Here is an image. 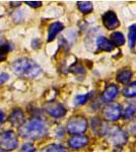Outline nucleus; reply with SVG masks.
<instances>
[{
    "instance_id": "b1692460",
    "label": "nucleus",
    "mask_w": 136,
    "mask_h": 152,
    "mask_svg": "<svg viewBox=\"0 0 136 152\" xmlns=\"http://www.w3.org/2000/svg\"><path fill=\"white\" fill-rule=\"evenodd\" d=\"M36 148L32 143H26L24 145L21 147V152H35Z\"/></svg>"
},
{
    "instance_id": "9d476101",
    "label": "nucleus",
    "mask_w": 136,
    "mask_h": 152,
    "mask_svg": "<svg viewBox=\"0 0 136 152\" xmlns=\"http://www.w3.org/2000/svg\"><path fill=\"white\" fill-rule=\"evenodd\" d=\"M68 144L73 149H80L88 144V138L85 135H73L68 140Z\"/></svg>"
},
{
    "instance_id": "ddd939ff",
    "label": "nucleus",
    "mask_w": 136,
    "mask_h": 152,
    "mask_svg": "<svg viewBox=\"0 0 136 152\" xmlns=\"http://www.w3.org/2000/svg\"><path fill=\"white\" fill-rule=\"evenodd\" d=\"M96 46H98L99 50L104 51V52H111L115 47L111 40H108L105 37H99L96 39Z\"/></svg>"
},
{
    "instance_id": "bb28decb",
    "label": "nucleus",
    "mask_w": 136,
    "mask_h": 152,
    "mask_svg": "<svg viewBox=\"0 0 136 152\" xmlns=\"http://www.w3.org/2000/svg\"><path fill=\"white\" fill-rule=\"evenodd\" d=\"M129 132H130L131 134L136 135V121H135V123H132V124L130 125Z\"/></svg>"
},
{
    "instance_id": "c85d7f7f",
    "label": "nucleus",
    "mask_w": 136,
    "mask_h": 152,
    "mask_svg": "<svg viewBox=\"0 0 136 152\" xmlns=\"http://www.w3.org/2000/svg\"><path fill=\"white\" fill-rule=\"evenodd\" d=\"M112 152H123L122 149H115V150H113Z\"/></svg>"
},
{
    "instance_id": "2eb2a0df",
    "label": "nucleus",
    "mask_w": 136,
    "mask_h": 152,
    "mask_svg": "<svg viewBox=\"0 0 136 152\" xmlns=\"http://www.w3.org/2000/svg\"><path fill=\"white\" fill-rule=\"evenodd\" d=\"M131 77H132V72L127 68H123L117 73V81L122 84H126L127 82H129Z\"/></svg>"
},
{
    "instance_id": "6ab92c4d",
    "label": "nucleus",
    "mask_w": 136,
    "mask_h": 152,
    "mask_svg": "<svg viewBox=\"0 0 136 152\" xmlns=\"http://www.w3.org/2000/svg\"><path fill=\"white\" fill-rule=\"evenodd\" d=\"M128 41H129V48L132 49L136 44V24H132V26H129Z\"/></svg>"
},
{
    "instance_id": "20e7f679",
    "label": "nucleus",
    "mask_w": 136,
    "mask_h": 152,
    "mask_svg": "<svg viewBox=\"0 0 136 152\" xmlns=\"http://www.w3.org/2000/svg\"><path fill=\"white\" fill-rule=\"evenodd\" d=\"M18 145V140L13 131H5L0 134V148L3 151L14 150Z\"/></svg>"
},
{
    "instance_id": "4468645a",
    "label": "nucleus",
    "mask_w": 136,
    "mask_h": 152,
    "mask_svg": "<svg viewBox=\"0 0 136 152\" xmlns=\"http://www.w3.org/2000/svg\"><path fill=\"white\" fill-rule=\"evenodd\" d=\"M64 28L63 23H59V21H56V23H53L49 26V33H48V38H47V41L48 42H52L54 39L56 38L57 35H58L60 31H62Z\"/></svg>"
},
{
    "instance_id": "a211bd4d",
    "label": "nucleus",
    "mask_w": 136,
    "mask_h": 152,
    "mask_svg": "<svg viewBox=\"0 0 136 152\" xmlns=\"http://www.w3.org/2000/svg\"><path fill=\"white\" fill-rule=\"evenodd\" d=\"M78 9L82 12V13H90L93 10V5L90 1H78L77 2Z\"/></svg>"
},
{
    "instance_id": "6e6552de",
    "label": "nucleus",
    "mask_w": 136,
    "mask_h": 152,
    "mask_svg": "<svg viewBox=\"0 0 136 152\" xmlns=\"http://www.w3.org/2000/svg\"><path fill=\"white\" fill-rule=\"evenodd\" d=\"M44 110L54 118H62L66 114V109L58 102H49L44 107Z\"/></svg>"
},
{
    "instance_id": "0eeeda50",
    "label": "nucleus",
    "mask_w": 136,
    "mask_h": 152,
    "mask_svg": "<svg viewBox=\"0 0 136 152\" xmlns=\"http://www.w3.org/2000/svg\"><path fill=\"white\" fill-rule=\"evenodd\" d=\"M102 20L103 24L107 29H115L120 26V21L119 18H117L116 13L112 10L107 11L104 13V15L102 16Z\"/></svg>"
},
{
    "instance_id": "f03ea898",
    "label": "nucleus",
    "mask_w": 136,
    "mask_h": 152,
    "mask_svg": "<svg viewBox=\"0 0 136 152\" xmlns=\"http://www.w3.org/2000/svg\"><path fill=\"white\" fill-rule=\"evenodd\" d=\"M11 70L14 74L23 78H35L41 73V67L29 58H19L13 61Z\"/></svg>"
},
{
    "instance_id": "4be33fe9",
    "label": "nucleus",
    "mask_w": 136,
    "mask_h": 152,
    "mask_svg": "<svg viewBox=\"0 0 136 152\" xmlns=\"http://www.w3.org/2000/svg\"><path fill=\"white\" fill-rule=\"evenodd\" d=\"M91 95V92L90 94H78L75 96V99H74V104L75 105H82L85 104L86 102H87L88 99H90Z\"/></svg>"
},
{
    "instance_id": "f8f14e48",
    "label": "nucleus",
    "mask_w": 136,
    "mask_h": 152,
    "mask_svg": "<svg viewBox=\"0 0 136 152\" xmlns=\"http://www.w3.org/2000/svg\"><path fill=\"white\" fill-rule=\"evenodd\" d=\"M9 122L14 127H21L24 124V115L21 110L15 109L9 116Z\"/></svg>"
},
{
    "instance_id": "393cba45",
    "label": "nucleus",
    "mask_w": 136,
    "mask_h": 152,
    "mask_svg": "<svg viewBox=\"0 0 136 152\" xmlns=\"http://www.w3.org/2000/svg\"><path fill=\"white\" fill-rule=\"evenodd\" d=\"M9 79V75L7 73H0V85L5 83Z\"/></svg>"
},
{
    "instance_id": "a878e982",
    "label": "nucleus",
    "mask_w": 136,
    "mask_h": 152,
    "mask_svg": "<svg viewBox=\"0 0 136 152\" xmlns=\"http://www.w3.org/2000/svg\"><path fill=\"white\" fill-rule=\"evenodd\" d=\"M26 3L29 4V5L32 7H40L42 5L41 1H26Z\"/></svg>"
},
{
    "instance_id": "7ed1b4c3",
    "label": "nucleus",
    "mask_w": 136,
    "mask_h": 152,
    "mask_svg": "<svg viewBox=\"0 0 136 152\" xmlns=\"http://www.w3.org/2000/svg\"><path fill=\"white\" fill-rule=\"evenodd\" d=\"M87 121L85 118L77 116L72 117L67 122V131L72 135H79L81 133H85L87 129Z\"/></svg>"
},
{
    "instance_id": "5701e85b",
    "label": "nucleus",
    "mask_w": 136,
    "mask_h": 152,
    "mask_svg": "<svg viewBox=\"0 0 136 152\" xmlns=\"http://www.w3.org/2000/svg\"><path fill=\"white\" fill-rule=\"evenodd\" d=\"M12 49V47L9 44H1L0 45V62L5 59L7 53Z\"/></svg>"
},
{
    "instance_id": "aec40b11",
    "label": "nucleus",
    "mask_w": 136,
    "mask_h": 152,
    "mask_svg": "<svg viewBox=\"0 0 136 152\" xmlns=\"http://www.w3.org/2000/svg\"><path fill=\"white\" fill-rule=\"evenodd\" d=\"M42 152H68L67 149L59 144H50V145L44 147Z\"/></svg>"
},
{
    "instance_id": "1a4fd4ad",
    "label": "nucleus",
    "mask_w": 136,
    "mask_h": 152,
    "mask_svg": "<svg viewBox=\"0 0 136 152\" xmlns=\"http://www.w3.org/2000/svg\"><path fill=\"white\" fill-rule=\"evenodd\" d=\"M91 128L93 131L98 135V136H104V135L108 134L109 127L108 125L103 121V120L99 119V118H93L91 119Z\"/></svg>"
},
{
    "instance_id": "9b49d317",
    "label": "nucleus",
    "mask_w": 136,
    "mask_h": 152,
    "mask_svg": "<svg viewBox=\"0 0 136 152\" xmlns=\"http://www.w3.org/2000/svg\"><path fill=\"white\" fill-rule=\"evenodd\" d=\"M118 87L115 84H110L106 87V89L102 94V100L103 102H111L112 100L117 96L118 94Z\"/></svg>"
},
{
    "instance_id": "412c9836",
    "label": "nucleus",
    "mask_w": 136,
    "mask_h": 152,
    "mask_svg": "<svg viewBox=\"0 0 136 152\" xmlns=\"http://www.w3.org/2000/svg\"><path fill=\"white\" fill-rule=\"evenodd\" d=\"M123 94L128 99H132V97L136 96V81L131 82L130 84H128L127 86L125 87Z\"/></svg>"
},
{
    "instance_id": "dca6fc26",
    "label": "nucleus",
    "mask_w": 136,
    "mask_h": 152,
    "mask_svg": "<svg viewBox=\"0 0 136 152\" xmlns=\"http://www.w3.org/2000/svg\"><path fill=\"white\" fill-rule=\"evenodd\" d=\"M135 113H136V102H130L129 104L126 105L124 111H123L122 116L124 119H131L135 115Z\"/></svg>"
},
{
    "instance_id": "cd10ccee",
    "label": "nucleus",
    "mask_w": 136,
    "mask_h": 152,
    "mask_svg": "<svg viewBox=\"0 0 136 152\" xmlns=\"http://www.w3.org/2000/svg\"><path fill=\"white\" fill-rule=\"evenodd\" d=\"M3 121H4V114L3 112L0 111V123H2Z\"/></svg>"
},
{
    "instance_id": "423d86ee",
    "label": "nucleus",
    "mask_w": 136,
    "mask_h": 152,
    "mask_svg": "<svg viewBox=\"0 0 136 152\" xmlns=\"http://www.w3.org/2000/svg\"><path fill=\"white\" fill-rule=\"evenodd\" d=\"M109 134H110L109 135V141L114 146H122L127 142V135L121 128L116 127V128L111 130Z\"/></svg>"
},
{
    "instance_id": "f3484780",
    "label": "nucleus",
    "mask_w": 136,
    "mask_h": 152,
    "mask_svg": "<svg viewBox=\"0 0 136 152\" xmlns=\"http://www.w3.org/2000/svg\"><path fill=\"white\" fill-rule=\"evenodd\" d=\"M111 42L113 43L114 46H123L125 44V37L120 31H115L111 35Z\"/></svg>"
},
{
    "instance_id": "39448f33",
    "label": "nucleus",
    "mask_w": 136,
    "mask_h": 152,
    "mask_svg": "<svg viewBox=\"0 0 136 152\" xmlns=\"http://www.w3.org/2000/svg\"><path fill=\"white\" fill-rule=\"evenodd\" d=\"M123 114L122 107L117 102H110L103 109V118L106 121L115 122L119 120Z\"/></svg>"
},
{
    "instance_id": "f257e3e1",
    "label": "nucleus",
    "mask_w": 136,
    "mask_h": 152,
    "mask_svg": "<svg viewBox=\"0 0 136 152\" xmlns=\"http://www.w3.org/2000/svg\"><path fill=\"white\" fill-rule=\"evenodd\" d=\"M18 132L19 135L24 138L37 140L46 136L48 133V127L43 120L34 118L19 127Z\"/></svg>"
}]
</instances>
